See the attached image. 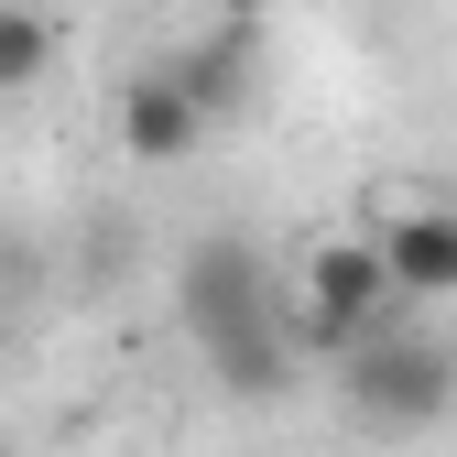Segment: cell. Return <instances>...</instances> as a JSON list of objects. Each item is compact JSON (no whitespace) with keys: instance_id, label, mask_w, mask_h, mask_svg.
Wrapping results in <instances>:
<instances>
[{"instance_id":"cell-4","label":"cell","mask_w":457,"mask_h":457,"mask_svg":"<svg viewBox=\"0 0 457 457\" xmlns=\"http://www.w3.org/2000/svg\"><path fill=\"white\" fill-rule=\"evenodd\" d=\"M207 131H218V109L186 87V66H142L120 87V153L131 163H186Z\"/></svg>"},{"instance_id":"cell-6","label":"cell","mask_w":457,"mask_h":457,"mask_svg":"<svg viewBox=\"0 0 457 457\" xmlns=\"http://www.w3.org/2000/svg\"><path fill=\"white\" fill-rule=\"evenodd\" d=\"M251 54H262L251 22H218V33H196V44L175 54V66H186V87H196L207 109H240V98H251Z\"/></svg>"},{"instance_id":"cell-3","label":"cell","mask_w":457,"mask_h":457,"mask_svg":"<svg viewBox=\"0 0 457 457\" xmlns=\"http://www.w3.org/2000/svg\"><path fill=\"white\" fill-rule=\"evenodd\" d=\"M392 316H403V283H392L381 240H327V251L305 262V295L283 305V327H295L305 360H349L360 337L392 327Z\"/></svg>"},{"instance_id":"cell-2","label":"cell","mask_w":457,"mask_h":457,"mask_svg":"<svg viewBox=\"0 0 457 457\" xmlns=\"http://www.w3.org/2000/svg\"><path fill=\"white\" fill-rule=\"evenodd\" d=\"M337 392H349V414L370 436H425V425L457 414V349H446L436 327L392 316V327H370L360 349L337 360Z\"/></svg>"},{"instance_id":"cell-8","label":"cell","mask_w":457,"mask_h":457,"mask_svg":"<svg viewBox=\"0 0 457 457\" xmlns=\"http://www.w3.org/2000/svg\"><path fill=\"white\" fill-rule=\"evenodd\" d=\"M0 272H12V240H0Z\"/></svg>"},{"instance_id":"cell-5","label":"cell","mask_w":457,"mask_h":457,"mask_svg":"<svg viewBox=\"0 0 457 457\" xmlns=\"http://www.w3.org/2000/svg\"><path fill=\"white\" fill-rule=\"evenodd\" d=\"M370 240H381L392 283H403V305H446L457 295V207H392Z\"/></svg>"},{"instance_id":"cell-9","label":"cell","mask_w":457,"mask_h":457,"mask_svg":"<svg viewBox=\"0 0 457 457\" xmlns=\"http://www.w3.org/2000/svg\"><path fill=\"white\" fill-rule=\"evenodd\" d=\"M0 457H12V446H0Z\"/></svg>"},{"instance_id":"cell-1","label":"cell","mask_w":457,"mask_h":457,"mask_svg":"<svg viewBox=\"0 0 457 457\" xmlns=\"http://www.w3.org/2000/svg\"><path fill=\"white\" fill-rule=\"evenodd\" d=\"M175 316H186L196 360H207V381L228 403H283V392H295L305 349H295V327H283V295H272V272H262L251 240H228V228L196 240L186 272H175Z\"/></svg>"},{"instance_id":"cell-7","label":"cell","mask_w":457,"mask_h":457,"mask_svg":"<svg viewBox=\"0 0 457 457\" xmlns=\"http://www.w3.org/2000/svg\"><path fill=\"white\" fill-rule=\"evenodd\" d=\"M54 54H66L54 12H33V0H0V98L44 87V77H54Z\"/></svg>"}]
</instances>
